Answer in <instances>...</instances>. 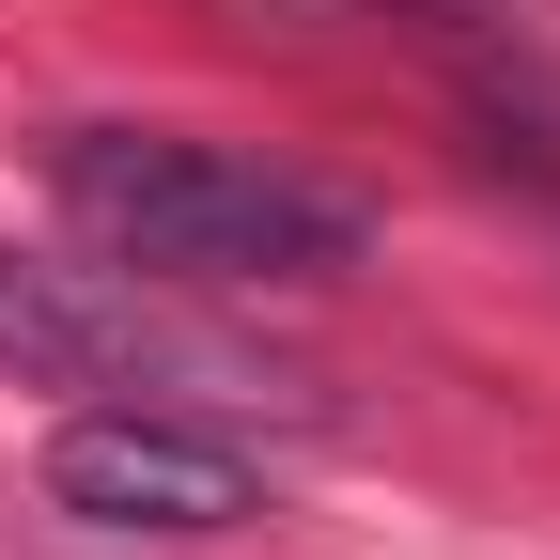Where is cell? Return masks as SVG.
<instances>
[{"label": "cell", "mask_w": 560, "mask_h": 560, "mask_svg": "<svg viewBox=\"0 0 560 560\" xmlns=\"http://www.w3.org/2000/svg\"><path fill=\"white\" fill-rule=\"evenodd\" d=\"M62 234L125 280H202V296H265V280H342L374 249V219L280 156H234V140H187V125H79L47 156Z\"/></svg>", "instance_id": "obj_1"}, {"label": "cell", "mask_w": 560, "mask_h": 560, "mask_svg": "<svg viewBox=\"0 0 560 560\" xmlns=\"http://www.w3.org/2000/svg\"><path fill=\"white\" fill-rule=\"evenodd\" d=\"M0 374H16V389H109V405H172V389L234 405V389H249L234 342H202V327L156 312V280L47 265V249H16V234H0Z\"/></svg>", "instance_id": "obj_2"}, {"label": "cell", "mask_w": 560, "mask_h": 560, "mask_svg": "<svg viewBox=\"0 0 560 560\" xmlns=\"http://www.w3.org/2000/svg\"><path fill=\"white\" fill-rule=\"evenodd\" d=\"M47 499L79 529H140V545H202V529H249L265 514V467L187 405H79L47 436Z\"/></svg>", "instance_id": "obj_3"}]
</instances>
